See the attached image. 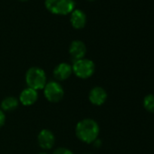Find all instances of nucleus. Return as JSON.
Instances as JSON below:
<instances>
[{"mask_svg":"<svg viewBox=\"0 0 154 154\" xmlns=\"http://www.w3.org/2000/svg\"><path fill=\"white\" fill-rule=\"evenodd\" d=\"M74 131L79 140L86 144H92L99 137L100 126L95 120L85 118L77 122Z\"/></svg>","mask_w":154,"mask_h":154,"instance_id":"obj_1","label":"nucleus"},{"mask_svg":"<svg viewBox=\"0 0 154 154\" xmlns=\"http://www.w3.org/2000/svg\"><path fill=\"white\" fill-rule=\"evenodd\" d=\"M25 80L27 87L35 91L43 90L47 83L46 73L44 69L39 66L30 67L25 75Z\"/></svg>","mask_w":154,"mask_h":154,"instance_id":"obj_2","label":"nucleus"},{"mask_svg":"<svg viewBox=\"0 0 154 154\" xmlns=\"http://www.w3.org/2000/svg\"><path fill=\"white\" fill-rule=\"evenodd\" d=\"M72 73L80 79L85 80L92 77L95 72V63L93 60L83 58L72 62Z\"/></svg>","mask_w":154,"mask_h":154,"instance_id":"obj_3","label":"nucleus"},{"mask_svg":"<svg viewBox=\"0 0 154 154\" xmlns=\"http://www.w3.org/2000/svg\"><path fill=\"white\" fill-rule=\"evenodd\" d=\"M45 6L52 14L65 16L74 10L75 2L74 0H45Z\"/></svg>","mask_w":154,"mask_h":154,"instance_id":"obj_4","label":"nucleus"},{"mask_svg":"<svg viewBox=\"0 0 154 154\" xmlns=\"http://www.w3.org/2000/svg\"><path fill=\"white\" fill-rule=\"evenodd\" d=\"M45 99L52 103L61 102L64 96V90L62 85L57 81H49L43 89Z\"/></svg>","mask_w":154,"mask_h":154,"instance_id":"obj_5","label":"nucleus"},{"mask_svg":"<svg viewBox=\"0 0 154 154\" xmlns=\"http://www.w3.org/2000/svg\"><path fill=\"white\" fill-rule=\"evenodd\" d=\"M37 143L39 147L45 150L51 149L55 144V136L54 132L48 129H43L37 134Z\"/></svg>","mask_w":154,"mask_h":154,"instance_id":"obj_6","label":"nucleus"},{"mask_svg":"<svg viewBox=\"0 0 154 154\" xmlns=\"http://www.w3.org/2000/svg\"><path fill=\"white\" fill-rule=\"evenodd\" d=\"M86 52V45L81 40H73L69 45V54L72 62L85 58Z\"/></svg>","mask_w":154,"mask_h":154,"instance_id":"obj_7","label":"nucleus"},{"mask_svg":"<svg viewBox=\"0 0 154 154\" xmlns=\"http://www.w3.org/2000/svg\"><path fill=\"white\" fill-rule=\"evenodd\" d=\"M108 94L104 88L102 86H94L93 87L88 94L89 102L94 106H102L107 101Z\"/></svg>","mask_w":154,"mask_h":154,"instance_id":"obj_8","label":"nucleus"},{"mask_svg":"<svg viewBox=\"0 0 154 154\" xmlns=\"http://www.w3.org/2000/svg\"><path fill=\"white\" fill-rule=\"evenodd\" d=\"M72 74V65L68 63H58L53 71V75L55 81L57 82H63L67 80L69 77Z\"/></svg>","mask_w":154,"mask_h":154,"instance_id":"obj_9","label":"nucleus"},{"mask_svg":"<svg viewBox=\"0 0 154 154\" xmlns=\"http://www.w3.org/2000/svg\"><path fill=\"white\" fill-rule=\"evenodd\" d=\"M38 100V92L26 87L19 94L18 101L19 103H21L24 106H32L34 105Z\"/></svg>","mask_w":154,"mask_h":154,"instance_id":"obj_10","label":"nucleus"},{"mask_svg":"<svg viewBox=\"0 0 154 154\" xmlns=\"http://www.w3.org/2000/svg\"><path fill=\"white\" fill-rule=\"evenodd\" d=\"M70 22L73 28L82 29L85 26L87 22L86 14L81 9H74L70 16Z\"/></svg>","mask_w":154,"mask_h":154,"instance_id":"obj_11","label":"nucleus"},{"mask_svg":"<svg viewBox=\"0 0 154 154\" xmlns=\"http://www.w3.org/2000/svg\"><path fill=\"white\" fill-rule=\"evenodd\" d=\"M19 106V101L18 98H16L14 96H7L4 98L0 103V109L4 112H11L16 111Z\"/></svg>","mask_w":154,"mask_h":154,"instance_id":"obj_12","label":"nucleus"},{"mask_svg":"<svg viewBox=\"0 0 154 154\" xmlns=\"http://www.w3.org/2000/svg\"><path fill=\"white\" fill-rule=\"evenodd\" d=\"M142 105L147 112L150 113H154V94H147L143 98Z\"/></svg>","mask_w":154,"mask_h":154,"instance_id":"obj_13","label":"nucleus"},{"mask_svg":"<svg viewBox=\"0 0 154 154\" xmlns=\"http://www.w3.org/2000/svg\"><path fill=\"white\" fill-rule=\"evenodd\" d=\"M53 154H74V153L71 149L65 147H58L57 149L54 150Z\"/></svg>","mask_w":154,"mask_h":154,"instance_id":"obj_14","label":"nucleus"},{"mask_svg":"<svg viewBox=\"0 0 154 154\" xmlns=\"http://www.w3.org/2000/svg\"><path fill=\"white\" fill-rule=\"evenodd\" d=\"M6 121H7V117H6V113L0 109V129H1L5 123H6Z\"/></svg>","mask_w":154,"mask_h":154,"instance_id":"obj_15","label":"nucleus"},{"mask_svg":"<svg viewBox=\"0 0 154 154\" xmlns=\"http://www.w3.org/2000/svg\"><path fill=\"white\" fill-rule=\"evenodd\" d=\"M94 147H96V148H99V147H101V145H102V140L98 138L94 142Z\"/></svg>","mask_w":154,"mask_h":154,"instance_id":"obj_16","label":"nucleus"},{"mask_svg":"<svg viewBox=\"0 0 154 154\" xmlns=\"http://www.w3.org/2000/svg\"><path fill=\"white\" fill-rule=\"evenodd\" d=\"M37 154H48V153H46V152H39Z\"/></svg>","mask_w":154,"mask_h":154,"instance_id":"obj_17","label":"nucleus"},{"mask_svg":"<svg viewBox=\"0 0 154 154\" xmlns=\"http://www.w3.org/2000/svg\"><path fill=\"white\" fill-rule=\"evenodd\" d=\"M84 154H93V153H84Z\"/></svg>","mask_w":154,"mask_h":154,"instance_id":"obj_18","label":"nucleus"},{"mask_svg":"<svg viewBox=\"0 0 154 154\" xmlns=\"http://www.w3.org/2000/svg\"><path fill=\"white\" fill-rule=\"evenodd\" d=\"M21 1H27V0H21Z\"/></svg>","mask_w":154,"mask_h":154,"instance_id":"obj_19","label":"nucleus"},{"mask_svg":"<svg viewBox=\"0 0 154 154\" xmlns=\"http://www.w3.org/2000/svg\"><path fill=\"white\" fill-rule=\"evenodd\" d=\"M91 1H94V0H91Z\"/></svg>","mask_w":154,"mask_h":154,"instance_id":"obj_20","label":"nucleus"}]
</instances>
